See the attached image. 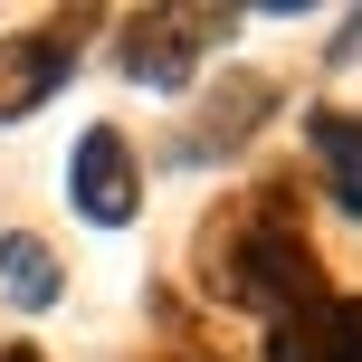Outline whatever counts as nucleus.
I'll return each mask as SVG.
<instances>
[{
	"mask_svg": "<svg viewBox=\"0 0 362 362\" xmlns=\"http://www.w3.org/2000/svg\"><path fill=\"white\" fill-rule=\"evenodd\" d=\"M353 57H362V10L344 19V29H334V57H325V67H353Z\"/></svg>",
	"mask_w": 362,
	"mask_h": 362,
	"instance_id": "1a4fd4ad",
	"label": "nucleus"
},
{
	"mask_svg": "<svg viewBox=\"0 0 362 362\" xmlns=\"http://www.w3.org/2000/svg\"><path fill=\"white\" fill-rule=\"evenodd\" d=\"M219 296H229V305L276 315V325H286L296 305H315V296H325V267H315V248L296 238V219L276 210V191L248 200V219H238L229 257H219Z\"/></svg>",
	"mask_w": 362,
	"mask_h": 362,
	"instance_id": "f257e3e1",
	"label": "nucleus"
},
{
	"mask_svg": "<svg viewBox=\"0 0 362 362\" xmlns=\"http://www.w3.org/2000/svg\"><path fill=\"white\" fill-rule=\"evenodd\" d=\"M0 296H10V305H29V315H48L57 296H67V267H57L48 238H29V229L0 238Z\"/></svg>",
	"mask_w": 362,
	"mask_h": 362,
	"instance_id": "6e6552de",
	"label": "nucleus"
},
{
	"mask_svg": "<svg viewBox=\"0 0 362 362\" xmlns=\"http://www.w3.org/2000/svg\"><path fill=\"white\" fill-rule=\"evenodd\" d=\"M67 200L95 219V229H124L144 210V172H134V144L115 124H86L76 134V163H67Z\"/></svg>",
	"mask_w": 362,
	"mask_h": 362,
	"instance_id": "7ed1b4c3",
	"label": "nucleus"
},
{
	"mask_svg": "<svg viewBox=\"0 0 362 362\" xmlns=\"http://www.w3.org/2000/svg\"><path fill=\"white\" fill-rule=\"evenodd\" d=\"M267 105H276V86H267V76H219V95L200 105V124H191V163H210V153H238V144H248V124H267Z\"/></svg>",
	"mask_w": 362,
	"mask_h": 362,
	"instance_id": "0eeeda50",
	"label": "nucleus"
},
{
	"mask_svg": "<svg viewBox=\"0 0 362 362\" xmlns=\"http://www.w3.org/2000/svg\"><path fill=\"white\" fill-rule=\"evenodd\" d=\"M67 76H76V38H67V29H48V38H0V124L38 115Z\"/></svg>",
	"mask_w": 362,
	"mask_h": 362,
	"instance_id": "20e7f679",
	"label": "nucleus"
},
{
	"mask_svg": "<svg viewBox=\"0 0 362 362\" xmlns=\"http://www.w3.org/2000/svg\"><path fill=\"white\" fill-rule=\"evenodd\" d=\"M229 29H238L229 10H144V19H124V76L153 95H181L200 76V57L229 48Z\"/></svg>",
	"mask_w": 362,
	"mask_h": 362,
	"instance_id": "f03ea898",
	"label": "nucleus"
},
{
	"mask_svg": "<svg viewBox=\"0 0 362 362\" xmlns=\"http://www.w3.org/2000/svg\"><path fill=\"white\" fill-rule=\"evenodd\" d=\"M0 362H48V353H38V344H0Z\"/></svg>",
	"mask_w": 362,
	"mask_h": 362,
	"instance_id": "9d476101",
	"label": "nucleus"
},
{
	"mask_svg": "<svg viewBox=\"0 0 362 362\" xmlns=\"http://www.w3.org/2000/svg\"><path fill=\"white\" fill-rule=\"evenodd\" d=\"M267 362H362V296H315L267 334Z\"/></svg>",
	"mask_w": 362,
	"mask_h": 362,
	"instance_id": "39448f33",
	"label": "nucleus"
},
{
	"mask_svg": "<svg viewBox=\"0 0 362 362\" xmlns=\"http://www.w3.org/2000/svg\"><path fill=\"white\" fill-rule=\"evenodd\" d=\"M305 144H315V172H325L334 210H344V219H362V115L315 105V115H305Z\"/></svg>",
	"mask_w": 362,
	"mask_h": 362,
	"instance_id": "423d86ee",
	"label": "nucleus"
}]
</instances>
